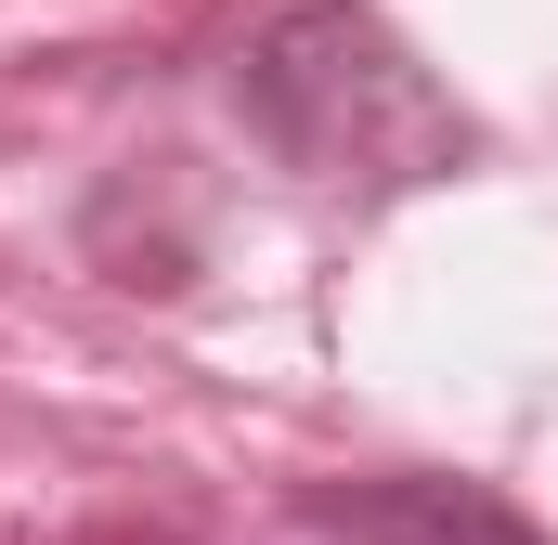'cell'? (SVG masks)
<instances>
[{
    "label": "cell",
    "mask_w": 558,
    "mask_h": 545,
    "mask_svg": "<svg viewBox=\"0 0 558 545\" xmlns=\"http://www.w3.org/2000/svg\"><path fill=\"white\" fill-rule=\"evenodd\" d=\"M247 105L286 143V169L312 182H428L468 156V118L428 92V65L351 0H312L286 13L274 39L247 52Z\"/></svg>",
    "instance_id": "6da1fadb"
},
{
    "label": "cell",
    "mask_w": 558,
    "mask_h": 545,
    "mask_svg": "<svg viewBox=\"0 0 558 545\" xmlns=\"http://www.w3.org/2000/svg\"><path fill=\"white\" fill-rule=\"evenodd\" d=\"M351 545H546L520 507L468 494V481H390V494H338L325 507Z\"/></svg>",
    "instance_id": "7a4b0ae2"
}]
</instances>
